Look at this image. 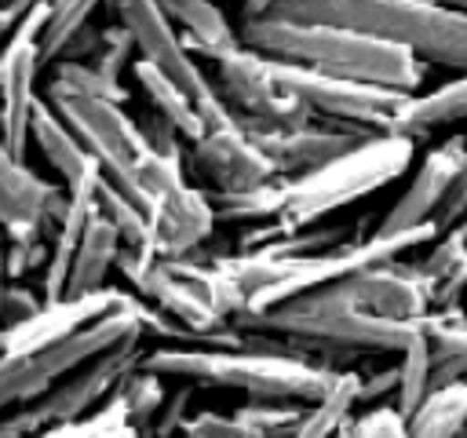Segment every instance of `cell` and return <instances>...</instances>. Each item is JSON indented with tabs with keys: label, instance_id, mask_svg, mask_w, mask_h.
Instances as JSON below:
<instances>
[{
	"label": "cell",
	"instance_id": "1",
	"mask_svg": "<svg viewBox=\"0 0 467 438\" xmlns=\"http://www.w3.org/2000/svg\"><path fill=\"white\" fill-rule=\"evenodd\" d=\"M427 310L431 303L416 263H401V256H394L274 307L244 310L234 325L285 336L299 354L336 365L339 358L361 350L401 354Z\"/></svg>",
	"mask_w": 467,
	"mask_h": 438
},
{
	"label": "cell",
	"instance_id": "2",
	"mask_svg": "<svg viewBox=\"0 0 467 438\" xmlns=\"http://www.w3.org/2000/svg\"><path fill=\"white\" fill-rule=\"evenodd\" d=\"M237 29H241V44L263 51L266 58L325 69L336 77H354V80L383 84L409 95H416L427 77V62H420L412 51L347 26L299 22V18L266 11V15L241 18Z\"/></svg>",
	"mask_w": 467,
	"mask_h": 438
},
{
	"label": "cell",
	"instance_id": "3",
	"mask_svg": "<svg viewBox=\"0 0 467 438\" xmlns=\"http://www.w3.org/2000/svg\"><path fill=\"white\" fill-rule=\"evenodd\" d=\"M412 157H416V139L387 128V131L365 135L361 142H354L350 150L332 157L328 164H321L306 175H292L281 215L266 219V223H252V230L241 237V252L259 248V245H266L281 234H292L299 226L321 223L325 215L383 190L387 182H394L398 175L409 172Z\"/></svg>",
	"mask_w": 467,
	"mask_h": 438
},
{
	"label": "cell",
	"instance_id": "4",
	"mask_svg": "<svg viewBox=\"0 0 467 438\" xmlns=\"http://www.w3.org/2000/svg\"><path fill=\"white\" fill-rule=\"evenodd\" d=\"M139 369H150L157 376H182L208 387H230L244 391L248 398H281V402H321L343 369H332L328 361L285 354V350H263V347H175L164 343L157 350H146Z\"/></svg>",
	"mask_w": 467,
	"mask_h": 438
},
{
	"label": "cell",
	"instance_id": "5",
	"mask_svg": "<svg viewBox=\"0 0 467 438\" xmlns=\"http://www.w3.org/2000/svg\"><path fill=\"white\" fill-rule=\"evenodd\" d=\"M270 11L390 40L427 66L467 69V11L441 0H274Z\"/></svg>",
	"mask_w": 467,
	"mask_h": 438
},
{
	"label": "cell",
	"instance_id": "6",
	"mask_svg": "<svg viewBox=\"0 0 467 438\" xmlns=\"http://www.w3.org/2000/svg\"><path fill=\"white\" fill-rule=\"evenodd\" d=\"M142 336H146L142 299L128 296L120 307H113L109 314L95 318L91 325L77 328L58 343H47L40 350H22V354H0V412L36 402L77 365L113 350L124 339H142Z\"/></svg>",
	"mask_w": 467,
	"mask_h": 438
},
{
	"label": "cell",
	"instance_id": "7",
	"mask_svg": "<svg viewBox=\"0 0 467 438\" xmlns=\"http://www.w3.org/2000/svg\"><path fill=\"white\" fill-rule=\"evenodd\" d=\"M139 204L150 212L153 252L164 259L197 256L215 226V208L208 193L186 182L179 157H168L153 146L139 168Z\"/></svg>",
	"mask_w": 467,
	"mask_h": 438
},
{
	"label": "cell",
	"instance_id": "8",
	"mask_svg": "<svg viewBox=\"0 0 467 438\" xmlns=\"http://www.w3.org/2000/svg\"><path fill=\"white\" fill-rule=\"evenodd\" d=\"M113 11L128 26V33L135 40V55L153 62L161 73H168L197 102V110L208 120V128H223V124L237 120L234 110L226 106V99L219 95L215 80L201 69L197 55L182 40V33L171 22V15L161 7V0H113Z\"/></svg>",
	"mask_w": 467,
	"mask_h": 438
},
{
	"label": "cell",
	"instance_id": "9",
	"mask_svg": "<svg viewBox=\"0 0 467 438\" xmlns=\"http://www.w3.org/2000/svg\"><path fill=\"white\" fill-rule=\"evenodd\" d=\"M47 102L84 139V146L102 164V175L139 201V168H142V157L150 153V139L142 124L131 120L120 102L66 91V88H47Z\"/></svg>",
	"mask_w": 467,
	"mask_h": 438
},
{
	"label": "cell",
	"instance_id": "10",
	"mask_svg": "<svg viewBox=\"0 0 467 438\" xmlns=\"http://www.w3.org/2000/svg\"><path fill=\"white\" fill-rule=\"evenodd\" d=\"M270 66H274L277 80L292 95H299L314 110V117L325 120V124L387 131L394 124L398 110L409 102V91H394V88H383V84L336 77V73L296 66V62H281V58H270Z\"/></svg>",
	"mask_w": 467,
	"mask_h": 438
},
{
	"label": "cell",
	"instance_id": "11",
	"mask_svg": "<svg viewBox=\"0 0 467 438\" xmlns=\"http://www.w3.org/2000/svg\"><path fill=\"white\" fill-rule=\"evenodd\" d=\"M142 354H146V350H142V339H124V343H117L113 350H106V354H99V358L77 365L73 372H66L47 394H40V398L29 402V405H18L7 420H11L18 431H26L29 438L40 434L44 427L69 423V420H84V416H91V412L117 391V383H120L131 369H139Z\"/></svg>",
	"mask_w": 467,
	"mask_h": 438
},
{
	"label": "cell",
	"instance_id": "12",
	"mask_svg": "<svg viewBox=\"0 0 467 438\" xmlns=\"http://www.w3.org/2000/svg\"><path fill=\"white\" fill-rule=\"evenodd\" d=\"M44 22H47V0L33 4L0 47V139L22 161L33 142V110L40 102L36 73L44 69V51H40Z\"/></svg>",
	"mask_w": 467,
	"mask_h": 438
},
{
	"label": "cell",
	"instance_id": "13",
	"mask_svg": "<svg viewBox=\"0 0 467 438\" xmlns=\"http://www.w3.org/2000/svg\"><path fill=\"white\" fill-rule=\"evenodd\" d=\"M215 88L226 106L248 120H263L274 128H303L317 120L314 110L277 80L270 58L248 44L215 62Z\"/></svg>",
	"mask_w": 467,
	"mask_h": 438
},
{
	"label": "cell",
	"instance_id": "14",
	"mask_svg": "<svg viewBox=\"0 0 467 438\" xmlns=\"http://www.w3.org/2000/svg\"><path fill=\"white\" fill-rule=\"evenodd\" d=\"M117 270L139 292V299L153 303L157 310L171 314L179 325H186L193 332H215V328L230 325L193 292V285L175 270V263L157 256L153 248H128L124 245L117 256Z\"/></svg>",
	"mask_w": 467,
	"mask_h": 438
},
{
	"label": "cell",
	"instance_id": "15",
	"mask_svg": "<svg viewBox=\"0 0 467 438\" xmlns=\"http://www.w3.org/2000/svg\"><path fill=\"white\" fill-rule=\"evenodd\" d=\"M467 139L463 135H449L445 142L431 146L416 168V175L409 179V186L398 193V201L383 212V219L376 223V237H394V234H409L416 226L438 223V208L452 190V179L460 172Z\"/></svg>",
	"mask_w": 467,
	"mask_h": 438
},
{
	"label": "cell",
	"instance_id": "16",
	"mask_svg": "<svg viewBox=\"0 0 467 438\" xmlns=\"http://www.w3.org/2000/svg\"><path fill=\"white\" fill-rule=\"evenodd\" d=\"M237 117V113H234ZM237 124L255 139V146L274 161L277 175H306L321 164H328L332 157H339L343 150H350L354 142H361L365 128H339V124H303V128H274V124H263V120H248V117H237Z\"/></svg>",
	"mask_w": 467,
	"mask_h": 438
},
{
	"label": "cell",
	"instance_id": "17",
	"mask_svg": "<svg viewBox=\"0 0 467 438\" xmlns=\"http://www.w3.org/2000/svg\"><path fill=\"white\" fill-rule=\"evenodd\" d=\"M186 161L212 190H248L277 175L274 161L255 146V139L237 120L208 128L201 139H193L186 146Z\"/></svg>",
	"mask_w": 467,
	"mask_h": 438
},
{
	"label": "cell",
	"instance_id": "18",
	"mask_svg": "<svg viewBox=\"0 0 467 438\" xmlns=\"http://www.w3.org/2000/svg\"><path fill=\"white\" fill-rule=\"evenodd\" d=\"M128 299L124 288H99L88 296H62V299H44V307L18 321V325H4L0 328V354H22V350H40L47 343H58L66 336H73L77 328L91 325L95 318L109 314L113 307H120Z\"/></svg>",
	"mask_w": 467,
	"mask_h": 438
},
{
	"label": "cell",
	"instance_id": "19",
	"mask_svg": "<svg viewBox=\"0 0 467 438\" xmlns=\"http://www.w3.org/2000/svg\"><path fill=\"white\" fill-rule=\"evenodd\" d=\"M51 190L55 186L26 168L22 157H15L0 139V226L7 241H44V208Z\"/></svg>",
	"mask_w": 467,
	"mask_h": 438
},
{
	"label": "cell",
	"instance_id": "20",
	"mask_svg": "<svg viewBox=\"0 0 467 438\" xmlns=\"http://www.w3.org/2000/svg\"><path fill=\"white\" fill-rule=\"evenodd\" d=\"M416 274H420V285L427 292V303L431 310H456L463 292H467V219L445 226L427 259L416 263Z\"/></svg>",
	"mask_w": 467,
	"mask_h": 438
},
{
	"label": "cell",
	"instance_id": "21",
	"mask_svg": "<svg viewBox=\"0 0 467 438\" xmlns=\"http://www.w3.org/2000/svg\"><path fill=\"white\" fill-rule=\"evenodd\" d=\"M33 142L44 153V161L55 168L66 190L88 182L91 175H102V164L95 161V153L84 146V139L62 120V113L51 102H36L33 110Z\"/></svg>",
	"mask_w": 467,
	"mask_h": 438
},
{
	"label": "cell",
	"instance_id": "22",
	"mask_svg": "<svg viewBox=\"0 0 467 438\" xmlns=\"http://www.w3.org/2000/svg\"><path fill=\"white\" fill-rule=\"evenodd\" d=\"M161 7L171 15L193 55L219 62L241 47V29L230 26V18L215 0H161Z\"/></svg>",
	"mask_w": 467,
	"mask_h": 438
},
{
	"label": "cell",
	"instance_id": "23",
	"mask_svg": "<svg viewBox=\"0 0 467 438\" xmlns=\"http://www.w3.org/2000/svg\"><path fill=\"white\" fill-rule=\"evenodd\" d=\"M467 117V69L456 73L452 80L431 88V91H416L409 95V102L398 110L394 117V131H405L412 135L416 142L427 139L434 128H445V124H456Z\"/></svg>",
	"mask_w": 467,
	"mask_h": 438
},
{
	"label": "cell",
	"instance_id": "24",
	"mask_svg": "<svg viewBox=\"0 0 467 438\" xmlns=\"http://www.w3.org/2000/svg\"><path fill=\"white\" fill-rule=\"evenodd\" d=\"M124 248L120 230L95 208V215L88 219V230L80 237V248L73 256V270H69V285L66 296H88L106 288V274L117 266V256Z\"/></svg>",
	"mask_w": 467,
	"mask_h": 438
},
{
	"label": "cell",
	"instance_id": "25",
	"mask_svg": "<svg viewBox=\"0 0 467 438\" xmlns=\"http://www.w3.org/2000/svg\"><path fill=\"white\" fill-rule=\"evenodd\" d=\"M431 343V387H452L467 380V318L463 310H427L423 314Z\"/></svg>",
	"mask_w": 467,
	"mask_h": 438
},
{
	"label": "cell",
	"instance_id": "26",
	"mask_svg": "<svg viewBox=\"0 0 467 438\" xmlns=\"http://www.w3.org/2000/svg\"><path fill=\"white\" fill-rule=\"evenodd\" d=\"M131 73H135V84H139V91L146 95L150 110H157L161 117H168V120L182 131L186 142H193V139H201V135L208 131V120L201 117L197 102H193L168 73H161V69H157L153 62H146V58H135V62H131Z\"/></svg>",
	"mask_w": 467,
	"mask_h": 438
},
{
	"label": "cell",
	"instance_id": "27",
	"mask_svg": "<svg viewBox=\"0 0 467 438\" xmlns=\"http://www.w3.org/2000/svg\"><path fill=\"white\" fill-rule=\"evenodd\" d=\"M204 193L215 208V219L223 223H266V219H277L285 208L288 175H274L248 190H204Z\"/></svg>",
	"mask_w": 467,
	"mask_h": 438
},
{
	"label": "cell",
	"instance_id": "28",
	"mask_svg": "<svg viewBox=\"0 0 467 438\" xmlns=\"http://www.w3.org/2000/svg\"><path fill=\"white\" fill-rule=\"evenodd\" d=\"M434 394L431 387V343H427V328L423 318L416 321L412 339L405 343V350L398 354V391H394V409L412 420V412Z\"/></svg>",
	"mask_w": 467,
	"mask_h": 438
},
{
	"label": "cell",
	"instance_id": "29",
	"mask_svg": "<svg viewBox=\"0 0 467 438\" xmlns=\"http://www.w3.org/2000/svg\"><path fill=\"white\" fill-rule=\"evenodd\" d=\"M467 423V380L434 391L409 420V438H460Z\"/></svg>",
	"mask_w": 467,
	"mask_h": 438
},
{
	"label": "cell",
	"instance_id": "30",
	"mask_svg": "<svg viewBox=\"0 0 467 438\" xmlns=\"http://www.w3.org/2000/svg\"><path fill=\"white\" fill-rule=\"evenodd\" d=\"M358 387H361V376L354 369H343L339 380L332 383V391L306 409V416L292 438H339L343 423L350 420V409L358 405Z\"/></svg>",
	"mask_w": 467,
	"mask_h": 438
},
{
	"label": "cell",
	"instance_id": "31",
	"mask_svg": "<svg viewBox=\"0 0 467 438\" xmlns=\"http://www.w3.org/2000/svg\"><path fill=\"white\" fill-rule=\"evenodd\" d=\"M95 204H99V212L120 230V237H124L128 248H153V223H150V212H146L135 197H128L120 186H113L106 175H102V182H99Z\"/></svg>",
	"mask_w": 467,
	"mask_h": 438
},
{
	"label": "cell",
	"instance_id": "32",
	"mask_svg": "<svg viewBox=\"0 0 467 438\" xmlns=\"http://www.w3.org/2000/svg\"><path fill=\"white\" fill-rule=\"evenodd\" d=\"M106 0H47V22H44V33H40L44 66H51L84 26H91V15Z\"/></svg>",
	"mask_w": 467,
	"mask_h": 438
},
{
	"label": "cell",
	"instance_id": "33",
	"mask_svg": "<svg viewBox=\"0 0 467 438\" xmlns=\"http://www.w3.org/2000/svg\"><path fill=\"white\" fill-rule=\"evenodd\" d=\"M164 376H157V372H150V369H131L120 383H117V391H113V398L124 405V412H128V420L150 438V427H153V420H157V412H161V405H164V398H168V391H164V383H161Z\"/></svg>",
	"mask_w": 467,
	"mask_h": 438
},
{
	"label": "cell",
	"instance_id": "34",
	"mask_svg": "<svg viewBox=\"0 0 467 438\" xmlns=\"http://www.w3.org/2000/svg\"><path fill=\"white\" fill-rule=\"evenodd\" d=\"M51 84L47 88H66V91H80V95H95V99H109V102H128V91L120 84V77L99 69L88 58H58L51 62Z\"/></svg>",
	"mask_w": 467,
	"mask_h": 438
},
{
	"label": "cell",
	"instance_id": "35",
	"mask_svg": "<svg viewBox=\"0 0 467 438\" xmlns=\"http://www.w3.org/2000/svg\"><path fill=\"white\" fill-rule=\"evenodd\" d=\"M310 405L303 402H281V398H248L244 405H237L234 412L248 423H255L259 431H266V438H292L303 423Z\"/></svg>",
	"mask_w": 467,
	"mask_h": 438
},
{
	"label": "cell",
	"instance_id": "36",
	"mask_svg": "<svg viewBox=\"0 0 467 438\" xmlns=\"http://www.w3.org/2000/svg\"><path fill=\"white\" fill-rule=\"evenodd\" d=\"M179 438H266V431H259L255 423L241 420L237 412H212L201 409L182 423Z\"/></svg>",
	"mask_w": 467,
	"mask_h": 438
},
{
	"label": "cell",
	"instance_id": "37",
	"mask_svg": "<svg viewBox=\"0 0 467 438\" xmlns=\"http://www.w3.org/2000/svg\"><path fill=\"white\" fill-rule=\"evenodd\" d=\"M339 438H409V420L394 405H376L358 420H347Z\"/></svg>",
	"mask_w": 467,
	"mask_h": 438
},
{
	"label": "cell",
	"instance_id": "38",
	"mask_svg": "<svg viewBox=\"0 0 467 438\" xmlns=\"http://www.w3.org/2000/svg\"><path fill=\"white\" fill-rule=\"evenodd\" d=\"M190 398H193V387L171 391V394L164 398V405H161V412H157L153 427H150V438H175V434H182V423L190 420V416H186Z\"/></svg>",
	"mask_w": 467,
	"mask_h": 438
},
{
	"label": "cell",
	"instance_id": "39",
	"mask_svg": "<svg viewBox=\"0 0 467 438\" xmlns=\"http://www.w3.org/2000/svg\"><path fill=\"white\" fill-rule=\"evenodd\" d=\"M40 307H44V299L36 292H29L22 285H7L4 299H0V318H4V325H18V321L33 318Z\"/></svg>",
	"mask_w": 467,
	"mask_h": 438
},
{
	"label": "cell",
	"instance_id": "40",
	"mask_svg": "<svg viewBox=\"0 0 467 438\" xmlns=\"http://www.w3.org/2000/svg\"><path fill=\"white\" fill-rule=\"evenodd\" d=\"M460 219H467V150H463L460 172H456V179H452V190H449V197H445L441 208H438V226L445 230V226H452V223H460Z\"/></svg>",
	"mask_w": 467,
	"mask_h": 438
},
{
	"label": "cell",
	"instance_id": "41",
	"mask_svg": "<svg viewBox=\"0 0 467 438\" xmlns=\"http://www.w3.org/2000/svg\"><path fill=\"white\" fill-rule=\"evenodd\" d=\"M394 391H398V365H394V369H383V372H372L368 380L361 376V387H358V405L376 402V398L394 394Z\"/></svg>",
	"mask_w": 467,
	"mask_h": 438
},
{
	"label": "cell",
	"instance_id": "42",
	"mask_svg": "<svg viewBox=\"0 0 467 438\" xmlns=\"http://www.w3.org/2000/svg\"><path fill=\"white\" fill-rule=\"evenodd\" d=\"M95 434V420L84 416V420H69V423H55V427H44L40 434L33 438H91Z\"/></svg>",
	"mask_w": 467,
	"mask_h": 438
},
{
	"label": "cell",
	"instance_id": "43",
	"mask_svg": "<svg viewBox=\"0 0 467 438\" xmlns=\"http://www.w3.org/2000/svg\"><path fill=\"white\" fill-rule=\"evenodd\" d=\"M270 7H274V0H244V18L263 15V11H270Z\"/></svg>",
	"mask_w": 467,
	"mask_h": 438
},
{
	"label": "cell",
	"instance_id": "44",
	"mask_svg": "<svg viewBox=\"0 0 467 438\" xmlns=\"http://www.w3.org/2000/svg\"><path fill=\"white\" fill-rule=\"evenodd\" d=\"M0 438H29L26 431H18L11 420H0Z\"/></svg>",
	"mask_w": 467,
	"mask_h": 438
},
{
	"label": "cell",
	"instance_id": "45",
	"mask_svg": "<svg viewBox=\"0 0 467 438\" xmlns=\"http://www.w3.org/2000/svg\"><path fill=\"white\" fill-rule=\"evenodd\" d=\"M4 248H7V234H4V226H0V299H4V277H7V270H4Z\"/></svg>",
	"mask_w": 467,
	"mask_h": 438
},
{
	"label": "cell",
	"instance_id": "46",
	"mask_svg": "<svg viewBox=\"0 0 467 438\" xmlns=\"http://www.w3.org/2000/svg\"><path fill=\"white\" fill-rule=\"evenodd\" d=\"M445 4H452V7H460V11H467V0H445Z\"/></svg>",
	"mask_w": 467,
	"mask_h": 438
},
{
	"label": "cell",
	"instance_id": "47",
	"mask_svg": "<svg viewBox=\"0 0 467 438\" xmlns=\"http://www.w3.org/2000/svg\"><path fill=\"white\" fill-rule=\"evenodd\" d=\"M460 438H467V423H463V434H460Z\"/></svg>",
	"mask_w": 467,
	"mask_h": 438
},
{
	"label": "cell",
	"instance_id": "48",
	"mask_svg": "<svg viewBox=\"0 0 467 438\" xmlns=\"http://www.w3.org/2000/svg\"><path fill=\"white\" fill-rule=\"evenodd\" d=\"M441 4H445V0H441Z\"/></svg>",
	"mask_w": 467,
	"mask_h": 438
}]
</instances>
